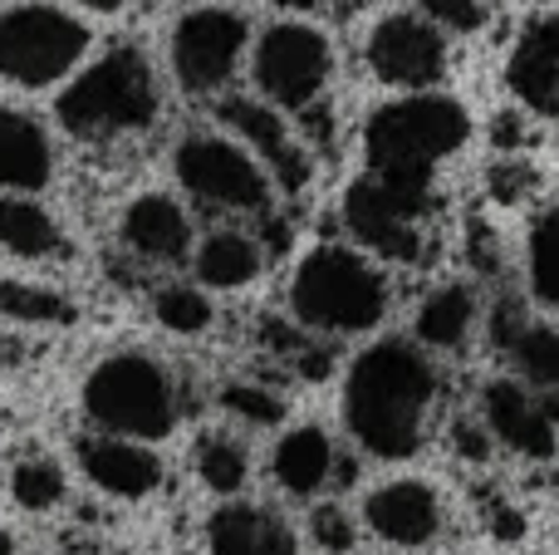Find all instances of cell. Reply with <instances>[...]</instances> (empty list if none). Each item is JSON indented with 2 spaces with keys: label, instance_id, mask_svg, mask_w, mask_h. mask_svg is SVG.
I'll list each match as a JSON object with an SVG mask.
<instances>
[{
  "label": "cell",
  "instance_id": "obj_23",
  "mask_svg": "<svg viewBox=\"0 0 559 555\" xmlns=\"http://www.w3.org/2000/svg\"><path fill=\"white\" fill-rule=\"evenodd\" d=\"M265 271V246L246 232L216 226L202 246H197V281L212 291H241Z\"/></svg>",
  "mask_w": 559,
  "mask_h": 555
},
{
  "label": "cell",
  "instance_id": "obj_22",
  "mask_svg": "<svg viewBox=\"0 0 559 555\" xmlns=\"http://www.w3.org/2000/svg\"><path fill=\"white\" fill-rule=\"evenodd\" d=\"M476 315H481V305H476L472 285L447 281V285H437V291L423 295L417 320H413V334H417V344H423V350L452 354V350H462V344L472 340Z\"/></svg>",
  "mask_w": 559,
  "mask_h": 555
},
{
  "label": "cell",
  "instance_id": "obj_37",
  "mask_svg": "<svg viewBox=\"0 0 559 555\" xmlns=\"http://www.w3.org/2000/svg\"><path fill=\"white\" fill-rule=\"evenodd\" d=\"M79 5H88V10H118V5H128V0H79Z\"/></svg>",
  "mask_w": 559,
  "mask_h": 555
},
{
  "label": "cell",
  "instance_id": "obj_2",
  "mask_svg": "<svg viewBox=\"0 0 559 555\" xmlns=\"http://www.w3.org/2000/svg\"><path fill=\"white\" fill-rule=\"evenodd\" d=\"M466 143H472V114L462 98L442 94V88L397 94L378 104L364 123V173L432 212L437 167L462 153Z\"/></svg>",
  "mask_w": 559,
  "mask_h": 555
},
{
  "label": "cell",
  "instance_id": "obj_30",
  "mask_svg": "<svg viewBox=\"0 0 559 555\" xmlns=\"http://www.w3.org/2000/svg\"><path fill=\"white\" fill-rule=\"evenodd\" d=\"M222 409L231 418L251 423V428H275L285 418V399L271 389V383H251V379H236L222 389Z\"/></svg>",
  "mask_w": 559,
  "mask_h": 555
},
{
  "label": "cell",
  "instance_id": "obj_21",
  "mask_svg": "<svg viewBox=\"0 0 559 555\" xmlns=\"http://www.w3.org/2000/svg\"><path fill=\"white\" fill-rule=\"evenodd\" d=\"M55 177V147L29 114L0 104V187L5 192H39Z\"/></svg>",
  "mask_w": 559,
  "mask_h": 555
},
{
  "label": "cell",
  "instance_id": "obj_5",
  "mask_svg": "<svg viewBox=\"0 0 559 555\" xmlns=\"http://www.w3.org/2000/svg\"><path fill=\"white\" fill-rule=\"evenodd\" d=\"M84 413L98 423V433L133 442H157L177 428L182 399L177 383L153 354H108L84 379Z\"/></svg>",
  "mask_w": 559,
  "mask_h": 555
},
{
  "label": "cell",
  "instance_id": "obj_12",
  "mask_svg": "<svg viewBox=\"0 0 559 555\" xmlns=\"http://www.w3.org/2000/svg\"><path fill=\"white\" fill-rule=\"evenodd\" d=\"M216 118H222V123L231 128V133L241 138L246 147H251L255 163L271 167V177L285 187L289 197H299L309 187V177H314V167H309V153L299 147V138L289 133V123L275 114L271 104L231 94V98H222V104H216Z\"/></svg>",
  "mask_w": 559,
  "mask_h": 555
},
{
  "label": "cell",
  "instance_id": "obj_29",
  "mask_svg": "<svg viewBox=\"0 0 559 555\" xmlns=\"http://www.w3.org/2000/svg\"><path fill=\"white\" fill-rule=\"evenodd\" d=\"M153 315L163 330L173 334H202L206 324H212V300H206L202 285H163V291L153 295Z\"/></svg>",
  "mask_w": 559,
  "mask_h": 555
},
{
  "label": "cell",
  "instance_id": "obj_14",
  "mask_svg": "<svg viewBox=\"0 0 559 555\" xmlns=\"http://www.w3.org/2000/svg\"><path fill=\"white\" fill-rule=\"evenodd\" d=\"M481 428L491 433L501 448H511L515 458L550 462L559 452V433L545 418L540 393L525 389L521 379H491L481 383Z\"/></svg>",
  "mask_w": 559,
  "mask_h": 555
},
{
  "label": "cell",
  "instance_id": "obj_10",
  "mask_svg": "<svg viewBox=\"0 0 559 555\" xmlns=\"http://www.w3.org/2000/svg\"><path fill=\"white\" fill-rule=\"evenodd\" d=\"M427 206L397 197L393 187H383L378 177H354L344 192V226L354 236V246L364 256L393 265H417L427 251Z\"/></svg>",
  "mask_w": 559,
  "mask_h": 555
},
{
  "label": "cell",
  "instance_id": "obj_20",
  "mask_svg": "<svg viewBox=\"0 0 559 555\" xmlns=\"http://www.w3.org/2000/svg\"><path fill=\"white\" fill-rule=\"evenodd\" d=\"M334 468H338V452H334V442H329V433L319 428V423H299V428H289L271 452L275 487L285 492V497H299V501L319 497V492L334 482Z\"/></svg>",
  "mask_w": 559,
  "mask_h": 555
},
{
  "label": "cell",
  "instance_id": "obj_13",
  "mask_svg": "<svg viewBox=\"0 0 559 555\" xmlns=\"http://www.w3.org/2000/svg\"><path fill=\"white\" fill-rule=\"evenodd\" d=\"M364 527L373 531L383 546L423 551L442 536L447 511H442V497H437L432 482L397 477V482H383V487H373L364 497Z\"/></svg>",
  "mask_w": 559,
  "mask_h": 555
},
{
  "label": "cell",
  "instance_id": "obj_11",
  "mask_svg": "<svg viewBox=\"0 0 559 555\" xmlns=\"http://www.w3.org/2000/svg\"><path fill=\"white\" fill-rule=\"evenodd\" d=\"M246 25L241 10H192L173 29V74L187 94H216L236 74L246 55Z\"/></svg>",
  "mask_w": 559,
  "mask_h": 555
},
{
  "label": "cell",
  "instance_id": "obj_1",
  "mask_svg": "<svg viewBox=\"0 0 559 555\" xmlns=\"http://www.w3.org/2000/svg\"><path fill=\"white\" fill-rule=\"evenodd\" d=\"M442 379L417 340H378L344 374V428L368 458L407 462L423 452Z\"/></svg>",
  "mask_w": 559,
  "mask_h": 555
},
{
  "label": "cell",
  "instance_id": "obj_24",
  "mask_svg": "<svg viewBox=\"0 0 559 555\" xmlns=\"http://www.w3.org/2000/svg\"><path fill=\"white\" fill-rule=\"evenodd\" d=\"M0 246L20 261H55L64 256V232L29 197H0Z\"/></svg>",
  "mask_w": 559,
  "mask_h": 555
},
{
  "label": "cell",
  "instance_id": "obj_3",
  "mask_svg": "<svg viewBox=\"0 0 559 555\" xmlns=\"http://www.w3.org/2000/svg\"><path fill=\"white\" fill-rule=\"evenodd\" d=\"M393 285L358 246L324 241L289 275V315L309 334H368L383 324Z\"/></svg>",
  "mask_w": 559,
  "mask_h": 555
},
{
  "label": "cell",
  "instance_id": "obj_19",
  "mask_svg": "<svg viewBox=\"0 0 559 555\" xmlns=\"http://www.w3.org/2000/svg\"><path fill=\"white\" fill-rule=\"evenodd\" d=\"M491 334L501 344V354L511 359L515 379L531 383L535 393H555L559 389V330L540 320H525L511 305H501L491 320Z\"/></svg>",
  "mask_w": 559,
  "mask_h": 555
},
{
  "label": "cell",
  "instance_id": "obj_25",
  "mask_svg": "<svg viewBox=\"0 0 559 555\" xmlns=\"http://www.w3.org/2000/svg\"><path fill=\"white\" fill-rule=\"evenodd\" d=\"M525 281L545 310L559 315V202H550L525 232Z\"/></svg>",
  "mask_w": 559,
  "mask_h": 555
},
{
  "label": "cell",
  "instance_id": "obj_27",
  "mask_svg": "<svg viewBox=\"0 0 559 555\" xmlns=\"http://www.w3.org/2000/svg\"><path fill=\"white\" fill-rule=\"evenodd\" d=\"M0 315L15 324H69L74 305L49 285H29V281H0Z\"/></svg>",
  "mask_w": 559,
  "mask_h": 555
},
{
  "label": "cell",
  "instance_id": "obj_17",
  "mask_svg": "<svg viewBox=\"0 0 559 555\" xmlns=\"http://www.w3.org/2000/svg\"><path fill=\"white\" fill-rule=\"evenodd\" d=\"M206 555H299V536L265 501H226L206 517Z\"/></svg>",
  "mask_w": 559,
  "mask_h": 555
},
{
  "label": "cell",
  "instance_id": "obj_18",
  "mask_svg": "<svg viewBox=\"0 0 559 555\" xmlns=\"http://www.w3.org/2000/svg\"><path fill=\"white\" fill-rule=\"evenodd\" d=\"M123 246L138 256L143 265H182L187 251H192V222L187 212L163 192L138 197L123 212Z\"/></svg>",
  "mask_w": 559,
  "mask_h": 555
},
{
  "label": "cell",
  "instance_id": "obj_4",
  "mask_svg": "<svg viewBox=\"0 0 559 555\" xmlns=\"http://www.w3.org/2000/svg\"><path fill=\"white\" fill-rule=\"evenodd\" d=\"M59 123L79 143H108V138L138 133L157 118V79L138 45H114L104 59L84 69L55 104Z\"/></svg>",
  "mask_w": 559,
  "mask_h": 555
},
{
  "label": "cell",
  "instance_id": "obj_16",
  "mask_svg": "<svg viewBox=\"0 0 559 555\" xmlns=\"http://www.w3.org/2000/svg\"><path fill=\"white\" fill-rule=\"evenodd\" d=\"M506 88L531 114L559 118V10L535 15L506 59Z\"/></svg>",
  "mask_w": 559,
  "mask_h": 555
},
{
  "label": "cell",
  "instance_id": "obj_34",
  "mask_svg": "<svg viewBox=\"0 0 559 555\" xmlns=\"http://www.w3.org/2000/svg\"><path fill=\"white\" fill-rule=\"evenodd\" d=\"M540 409H545V418H550L555 433H559V389L555 393H540Z\"/></svg>",
  "mask_w": 559,
  "mask_h": 555
},
{
  "label": "cell",
  "instance_id": "obj_36",
  "mask_svg": "<svg viewBox=\"0 0 559 555\" xmlns=\"http://www.w3.org/2000/svg\"><path fill=\"white\" fill-rule=\"evenodd\" d=\"M0 555H20V546H15V536H10L5 527H0Z\"/></svg>",
  "mask_w": 559,
  "mask_h": 555
},
{
  "label": "cell",
  "instance_id": "obj_15",
  "mask_svg": "<svg viewBox=\"0 0 559 555\" xmlns=\"http://www.w3.org/2000/svg\"><path fill=\"white\" fill-rule=\"evenodd\" d=\"M79 468L98 492L118 501H143L163 487V462L153 448L133 438H114V433H88L79 438Z\"/></svg>",
  "mask_w": 559,
  "mask_h": 555
},
{
  "label": "cell",
  "instance_id": "obj_39",
  "mask_svg": "<svg viewBox=\"0 0 559 555\" xmlns=\"http://www.w3.org/2000/svg\"><path fill=\"white\" fill-rule=\"evenodd\" d=\"M531 5H540V0H531Z\"/></svg>",
  "mask_w": 559,
  "mask_h": 555
},
{
  "label": "cell",
  "instance_id": "obj_38",
  "mask_svg": "<svg viewBox=\"0 0 559 555\" xmlns=\"http://www.w3.org/2000/svg\"><path fill=\"white\" fill-rule=\"evenodd\" d=\"M79 555H133V551H79Z\"/></svg>",
  "mask_w": 559,
  "mask_h": 555
},
{
  "label": "cell",
  "instance_id": "obj_33",
  "mask_svg": "<svg viewBox=\"0 0 559 555\" xmlns=\"http://www.w3.org/2000/svg\"><path fill=\"white\" fill-rule=\"evenodd\" d=\"M456 452H462V458H472V462H481L486 452H491V433L486 428H476V423H456Z\"/></svg>",
  "mask_w": 559,
  "mask_h": 555
},
{
  "label": "cell",
  "instance_id": "obj_35",
  "mask_svg": "<svg viewBox=\"0 0 559 555\" xmlns=\"http://www.w3.org/2000/svg\"><path fill=\"white\" fill-rule=\"evenodd\" d=\"M271 5H275V10H295V15H299V10H314L319 0H271Z\"/></svg>",
  "mask_w": 559,
  "mask_h": 555
},
{
  "label": "cell",
  "instance_id": "obj_8",
  "mask_svg": "<svg viewBox=\"0 0 559 555\" xmlns=\"http://www.w3.org/2000/svg\"><path fill=\"white\" fill-rule=\"evenodd\" d=\"M173 167L177 182L216 212H265L271 206V173L255 163L251 147L222 133H187L173 153Z\"/></svg>",
  "mask_w": 559,
  "mask_h": 555
},
{
  "label": "cell",
  "instance_id": "obj_31",
  "mask_svg": "<svg viewBox=\"0 0 559 555\" xmlns=\"http://www.w3.org/2000/svg\"><path fill=\"white\" fill-rule=\"evenodd\" d=\"M417 15H427L447 35H476L491 15V0H417Z\"/></svg>",
  "mask_w": 559,
  "mask_h": 555
},
{
  "label": "cell",
  "instance_id": "obj_6",
  "mask_svg": "<svg viewBox=\"0 0 559 555\" xmlns=\"http://www.w3.org/2000/svg\"><path fill=\"white\" fill-rule=\"evenodd\" d=\"M255 88L265 104L285 108V114H309L324 104L329 79H334V45L319 25L309 20H275L255 45Z\"/></svg>",
  "mask_w": 559,
  "mask_h": 555
},
{
  "label": "cell",
  "instance_id": "obj_32",
  "mask_svg": "<svg viewBox=\"0 0 559 555\" xmlns=\"http://www.w3.org/2000/svg\"><path fill=\"white\" fill-rule=\"evenodd\" d=\"M309 541L329 555H344V551H354L358 531H354V521H348L344 507L324 501V507H314V517H309Z\"/></svg>",
  "mask_w": 559,
  "mask_h": 555
},
{
  "label": "cell",
  "instance_id": "obj_7",
  "mask_svg": "<svg viewBox=\"0 0 559 555\" xmlns=\"http://www.w3.org/2000/svg\"><path fill=\"white\" fill-rule=\"evenodd\" d=\"M88 25L55 5H20L0 15V79L20 88L59 84L84 59Z\"/></svg>",
  "mask_w": 559,
  "mask_h": 555
},
{
  "label": "cell",
  "instance_id": "obj_26",
  "mask_svg": "<svg viewBox=\"0 0 559 555\" xmlns=\"http://www.w3.org/2000/svg\"><path fill=\"white\" fill-rule=\"evenodd\" d=\"M197 477L216 492V497H236L251 482V452L231 433H202L197 438Z\"/></svg>",
  "mask_w": 559,
  "mask_h": 555
},
{
  "label": "cell",
  "instance_id": "obj_28",
  "mask_svg": "<svg viewBox=\"0 0 559 555\" xmlns=\"http://www.w3.org/2000/svg\"><path fill=\"white\" fill-rule=\"evenodd\" d=\"M10 497L25 511H55L69 497V477L55 458H25L10 472Z\"/></svg>",
  "mask_w": 559,
  "mask_h": 555
},
{
  "label": "cell",
  "instance_id": "obj_9",
  "mask_svg": "<svg viewBox=\"0 0 559 555\" xmlns=\"http://www.w3.org/2000/svg\"><path fill=\"white\" fill-rule=\"evenodd\" d=\"M364 64L373 69L378 84L403 88V94H432L452 69V49H447V29H437L417 10H393V15L373 20L364 39Z\"/></svg>",
  "mask_w": 559,
  "mask_h": 555
}]
</instances>
